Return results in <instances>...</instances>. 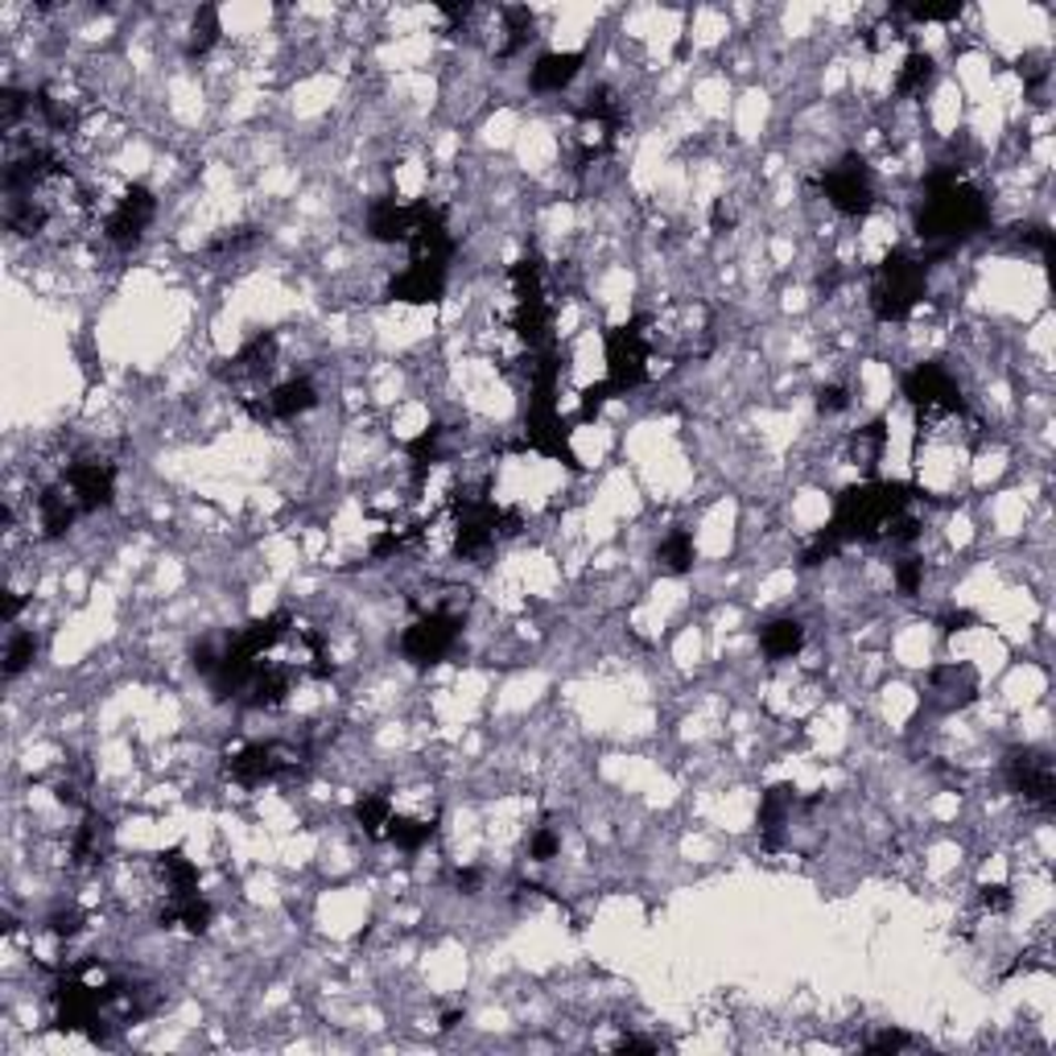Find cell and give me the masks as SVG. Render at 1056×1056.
I'll return each instance as SVG.
<instances>
[{
  "mask_svg": "<svg viewBox=\"0 0 1056 1056\" xmlns=\"http://www.w3.org/2000/svg\"><path fill=\"white\" fill-rule=\"evenodd\" d=\"M557 851H562V834L553 825H536L533 838H529V858L533 863H550Z\"/></svg>",
  "mask_w": 1056,
  "mask_h": 1056,
  "instance_id": "d4e9b609",
  "label": "cell"
},
{
  "mask_svg": "<svg viewBox=\"0 0 1056 1056\" xmlns=\"http://www.w3.org/2000/svg\"><path fill=\"white\" fill-rule=\"evenodd\" d=\"M818 186L825 194V203L834 206L838 215H846V220H858V215H867L875 206V178L863 166V158H842L821 174Z\"/></svg>",
  "mask_w": 1056,
  "mask_h": 1056,
  "instance_id": "52a82bcc",
  "label": "cell"
},
{
  "mask_svg": "<svg viewBox=\"0 0 1056 1056\" xmlns=\"http://www.w3.org/2000/svg\"><path fill=\"white\" fill-rule=\"evenodd\" d=\"M108 821L95 818V813H87V818L75 825V834H71V858L79 863V867H92V863H99L104 854H108Z\"/></svg>",
  "mask_w": 1056,
  "mask_h": 1056,
  "instance_id": "9a60e30c",
  "label": "cell"
},
{
  "mask_svg": "<svg viewBox=\"0 0 1056 1056\" xmlns=\"http://www.w3.org/2000/svg\"><path fill=\"white\" fill-rule=\"evenodd\" d=\"M896 17H908V21H958L962 4H913V9H896Z\"/></svg>",
  "mask_w": 1056,
  "mask_h": 1056,
  "instance_id": "4316f807",
  "label": "cell"
},
{
  "mask_svg": "<svg viewBox=\"0 0 1056 1056\" xmlns=\"http://www.w3.org/2000/svg\"><path fill=\"white\" fill-rule=\"evenodd\" d=\"M970 623H974V616H970V611H949V616L941 619V628H946V631H966Z\"/></svg>",
  "mask_w": 1056,
  "mask_h": 1056,
  "instance_id": "1f68e13d",
  "label": "cell"
},
{
  "mask_svg": "<svg viewBox=\"0 0 1056 1056\" xmlns=\"http://www.w3.org/2000/svg\"><path fill=\"white\" fill-rule=\"evenodd\" d=\"M458 631H462V616H458V611L426 607V611L405 628V636H401V652H405L413 664H438L441 657L458 644Z\"/></svg>",
  "mask_w": 1056,
  "mask_h": 1056,
  "instance_id": "5b68a950",
  "label": "cell"
},
{
  "mask_svg": "<svg viewBox=\"0 0 1056 1056\" xmlns=\"http://www.w3.org/2000/svg\"><path fill=\"white\" fill-rule=\"evenodd\" d=\"M652 363V318H631L607 334V384L611 393H631L648 380Z\"/></svg>",
  "mask_w": 1056,
  "mask_h": 1056,
  "instance_id": "3957f363",
  "label": "cell"
},
{
  "mask_svg": "<svg viewBox=\"0 0 1056 1056\" xmlns=\"http://www.w3.org/2000/svg\"><path fill=\"white\" fill-rule=\"evenodd\" d=\"M273 367H277V334H256V339H248L239 348V355L223 376L239 384V388H248V384H265L273 376Z\"/></svg>",
  "mask_w": 1056,
  "mask_h": 1056,
  "instance_id": "30bf717a",
  "label": "cell"
},
{
  "mask_svg": "<svg viewBox=\"0 0 1056 1056\" xmlns=\"http://www.w3.org/2000/svg\"><path fill=\"white\" fill-rule=\"evenodd\" d=\"M455 883H458V887H462V892H474V887L483 883V875H479V871H474V867H462V871H458V875H455Z\"/></svg>",
  "mask_w": 1056,
  "mask_h": 1056,
  "instance_id": "d6a6232c",
  "label": "cell"
},
{
  "mask_svg": "<svg viewBox=\"0 0 1056 1056\" xmlns=\"http://www.w3.org/2000/svg\"><path fill=\"white\" fill-rule=\"evenodd\" d=\"M904 396L908 405L929 417H949V413H962V388L958 380L949 376L941 363H916L913 372L904 376Z\"/></svg>",
  "mask_w": 1056,
  "mask_h": 1056,
  "instance_id": "ba28073f",
  "label": "cell"
},
{
  "mask_svg": "<svg viewBox=\"0 0 1056 1056\" xmlns=\"http://www.w3.org/2000/svg\"><path fill=\"white\" fill-rule=\"evenodd\" d=\"M929 685L941 706H970L978 694V678L966 664H941V669H932Z\"/></svg>",
  "mask_w": 1056,
  "mask_h": 1056,
  "instance_id": "5bb4252c",
  "label": "cell"
},
{
  "mask_svg": "<svg viewBox=\"0 0 1056 1056\" xmlns=\"http://www.w3.org/2000/svg\"><path fill=\"white\" fill-rule=\"evenodd\" d=\"M58 483H63L66 495L75 500L79 516H92L99 508H108L111 495H116V467L99 455H79V458H71V462H63Z\"/></svg>",
  "mask_w": 1056,
  "mask_h": 1056,
  "instance_id": "277c9868",
  "label": "cell"
},
{
  "mask_svg": "<svg viewBox=\"0 0 1056 1056\" xmlns=\"http://www.w3.org/2000/svg\"><path fill=\"white\" fill-rule=\"evenodd\" d=\"M1007 785L1027 804L1036 809H1053L1056 801V780H1053V764L1041 751H1011L1007 756Z\"/></svg>",
  "mask_w": 1056,
  "mask_h": 1056,
  "instance_id": "9c48e42d",
  "label": "cell"
},
{
  "mask_svg": "<svg viewBox=\"0 0 1056 1056\" xmlns=\"http://www.w3.org/2000/svg\"><path fill=\"white\" fill-rule=\"evenodd\" d=\"M925 285H929V265H925V256L896 248V253L875 268L871 310H875L879 322H904V318L920 306V298H925Z\"/></svg>",
  "mask_w": 1056,
  "mask_h": 1056,
  "instance_id": "7a4b0ae2",
  "label": "cell"
},
{
  "mask_svg": "<svg viewBox=\"0 0 1056 1056\" xmlns=\"http://www.w3.org/2000/svg\"><path fill=\"white\" fill-rule=\"evenodd\" d=\"M153 215H158V199H153V190H145L132 182V186H125L108 206H104L99 232H104V239L116 244V248H132V244L145 236V227L153 223Z\"/></svg>",
  "mask_w": 1056,
  "mask_h": 1056,
  "instance_id": "8992f818",
  "label": "cell"
},
{
  "mask_svg": "<svg viewBox=\"0 0 1056 1056\" xmlns=\"http://www.w3.org/2000/svg\"><path fill=\"white\" fill-rule=\"evenodd\" d=\"M883 446H887V434H883V422H871V426L854 429L851 434V458L863 467V471H871L875 462H879Z\"/></svg>",
  "mask_w": 1056,
  "mask_h": 1056,
  "instance_id": "44dd1931",
  "label": "cell"
},
{
  "mask_svg": "<svg viewBox=\"0 0 1056 1056\" xmlns=\"http://www.w3.org/2000/svg\"><path fill=\"white\" fill-rule=\"evenodd\" d=\"M355 825L363 830V838L372 842H388V825H393V801L384 792H363L355 809H351Z\"/></svg>",
  "mask_w": 1056,
  "mask_h": 1056,
  "instance_id": "2e32d148",
  "label": "cell"
},
{
  "mask_svg": "<svg viewBox=\"0 0 1056 1056\" xmlns=\"http://www.w3.org/2000/svg\"><path fill=\"white\" fill-rule=\"evenodd\" d=\"M215 42H220V13L206 4V9H199L194 25H190L186 54H190V58H203V54H211V46H215Z\"/></svg>",
  "mask_w": 1056,
  "mask_h": 1056,
  "instance_id": "7402d4cb",
  "label": "cell"
},
{
  "mask_svg": "<svg viewBox=\"0 0 1056 1056\" xmlns=\"http://www.w3.org/2000/svg\"><path fill=\"white\" fill-rule=\"evenodd\" d=\"M583 54L578 50H566V54H541L533 66V75H529V83H533V92H566L569 83L578 79V71H583Z\"/></svg>",
  "mask_w": 1056,
  "mask_h": 1056,
  "instance_id": "4fadbf2b",
  "label": "cell"
},
{
  "mask_svg": "<svg viewBox=\"0 0 1056 1056\" xmlns=\"http://www.w3.org/2000/svg\"><path fill=\"white\" fill-rule=\"evenodd\" d=\"M83 925H87V916L79 913V908H58V913L46 920V929L54 941H75L83 932Z\"/></svg>",
  "mask_w": 1056,
  "mask_h": 1056,
  "instance_id": "cb8c5ba5",
  "label": "cell"
},
{
  "mask_svg": "<svg viewBox=\"0 0 1056 1056\" xmlns=\"http://www.w3.org/2000/svg\"><path fill=\"white\" fill-rule=\"evenodd\" d=\"M792 804H797V789L792 785H772V789L759 797V842L764 851H776L785 842V825L792 818Z\"/></svg>",
  "mask_w": 1056,
  "mask_h": 1056,
  "instance_id": "7c38bea8",
  "label": "cell"
},
{
  "mask_svg": "<svg viewBox=\"0 0 1056 1056\" xmlns=\"http://www.w3.org/2000/svg\"><path fill=\"white\" fill-rule=\"evenodd\" d=\"M710 223H714V232H723V227H730V223H735V211H730V206L718 199V203H714V215H710Z\"/></svg>",
  "mask_w": 1056,
  "mask_h": 1056,
  "instance_id": "4dcf8cb0",
  "label": "cell"
},
{
  "mask_svg": "<svg viewBox=\"0 0 1056 1056\" xmlns=\"http://www.w3.org/2000/svg\"><path fill=\"white\" fill-rule=\"evenodd\" d=\"M33 657H38V636L33 631H17L9 648H4V678H21L33 664Z\"/></svg>",
  "mask_w": 1056,
  "mask_h": 1056,
  "instance_id": "603a6c76",
  "label": "cell"
},
{
  "mask_svg": "<svg viewBox=\"0 0 1056 1056\" xmlns=\"http://www.w3.org/2000/svg\"><path fill=\"white\" fill-rule=\"evenodd\" d=\"M801 648H804V628L797 619H776V623H768V628L759 631V652H764L768 661H789Z\"/></svg>",
  "mask_w": 1056,
  "mask_h": 1056,
  "instance_id": "e0dca14e",
  "label": "cell"
},
{
  "mask_svg": "<svg viewBox=\"0 0 1056 1056\" xmlns=\"http://www.w3.org/2000/svg\"><path fill=\"white\" fill-rule=\"evenodd\" d=\"M434 834H438V825L429 818H401V813H393V825H388V842L396 851H422Z\"/></svg>",
  "mask_w": 1056,
  "mask_h": 1056,
  "instance_id": "d6986e66",
  "label": "cell"
},
{
  "mask_svg": "<svg viewBox=\"0 0 1056 1056\" xmlns=\"http://www.w3.org/2000/svg\"><path fill=\"white\" fill-rule=\"evenodd\" d=\"M818 409L830 413V417H834V413H846L851 409V388H846V384H825L818 393Z\"/></svg>",
  "mask_w": 1056,
  "mask_h": 1056,
  "instance_id": "f1b7e54d",
  "label": "cell"
},
{
  "mask_svg": "<svg viewBox=\"0 0 1056 1056\" xmlns=\"http://www.w3.org/2000/svg\"><path fill=\"white\" fill-rule=\"evenodd\" d=\"M867 1048L871 1053H899V1048H908V1036H904V1032H883V1036H875Z\"/></svg>",
  "mask_w": 1056,
  "mask_h": 1056,
  "instance_id": "f546056e",
  "label": "cell"
},
{
  "mask_svg": "<svg viewBox=\"0 0 1056 1056\" xmlns=\"http://www.w3.org/2000/svg\"><path fill=\"white\" fill-rule=\"evenodd\" d=\"M932 75H937V66H932L929 54H920V50H913V54L904 58V66H899V75H896V92H899V95H925V92H929Z\"/></svg>",
  "mask_w": 1056,
  "mask_h": 1056,
  "instance_id": "ffe728a7",
  "label": "cell"
},
{
  "mask_svg": "<svg viewBox=\"0 0 1056 1056\" xmlns=\"http://www.w3.org/2000/svg\"><path fill=\"white\" fill-rule=\"evenodd\" d=\"M1011 904H1015V896H1011L1003 883H982V887H978V908H982V913L1003 916L1011 913Z\"/></svg>",
  "mask_w": 1056,
  "mask_h": 1056,
  "instance_id": "484cf974",
  "label": "cell"
},
{
  "mask_svg": "<svg viewBox=\"0 0 1056 1056\" xmlns=\"http://www.w3.org/2000/svg\"><path fill=\"white\" fill-rule=\"evenodd\" d=\"M657 566H661L664 574H673V578H678V574H690V569H694V536L681 533V529L664 536L661 550H657Z\"/></svg>",
  "mask_w": 1056,
  "mask_h": 1056,
  "instance_id": "ac0fdd59",
  "label": "cell"
},
{
  "mask_svg": "<svg viewBox=\"0 0 1056 1056\" xmlns=\"http://www.w3.org/2000/svg\"><path fill=\"white\" fill-rule=\"evenodd\" d=\"M920 583H925V562H920V557H904L896 566V586L904 595H916Z\"/></svg>",
  "mask_w": 1056,
  "mask_h": 1056,
  "instance_id": "83f0119b",
  "label": "cell"
},
{
  "mask_svg": "<svg viewBox=\"0 0 1056 1056\" xmlns=\"http://www.w3.org/2000/svg\"><path fill=\"white\" fill-rule=\"evenodd\" d=\"M916 500H925V495L913 483H858L838 495L830 529L842 536V545L846 541H863V545L887 541Z\"/></svg>",
  "mask_w": 1056,
  "mask_h": 1056,
  "instance_id": "6da1fadb",
  "label": "cell"
},
{
  "mask_svg": "<svg viewBox=\"0 0 1056 1056\" xmlns=\"http://www.w3.org/2000/svg\"><path fill=\"white\" fill-rule=\"evenodd\" d=\"M441 289H446V268L434 265H405L388 285V298L396 301H413V306H426V301H438Z\"/></svg>",
  "mask_w": 1056,
  "mask_h": 1056,
  "instance_id": "8fae6325",
  "label": "cell"
}]
</instances>
